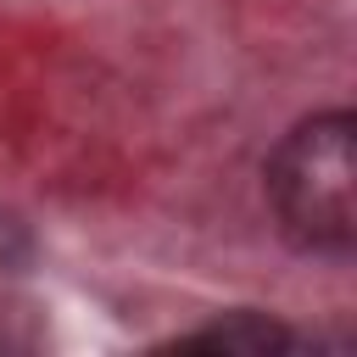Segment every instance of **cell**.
I'll return each instance as SVG.
<instances>
[{
  "label": "cell",
  "mask_w": 357,
  "mask_h": 357,
  "mask_svg": "<svg viewBox=\"0 0 357 357\" xmlns=\"http://www.w3.org/2000/svg\"><path fill=\"white\" fill-rule=\"evenodd\" d=\"M195 340H206V346H251V351H262V346H284L290 335L273 329V324L240 318V324H218V329H206V335H195Z\"/></svg>",
  "instance_id": "cell-2"
},
{
  "label": "cell",
  "mask_w": 357,
  "mask_h": 357,
  "mask_svg": "<svg viewBox=\"0 0 357 357\" xmlns=\"http://www.w3.org/2000/svg\"><path fill=\"white\" fill-rule=\"evenodd\" d=\"M351 112H318L290 128L268 162V201L279 229L312 257H346L357 240V162Z\"/></svg>",
  "instance_id": "cell-1"
}]
</instances>
